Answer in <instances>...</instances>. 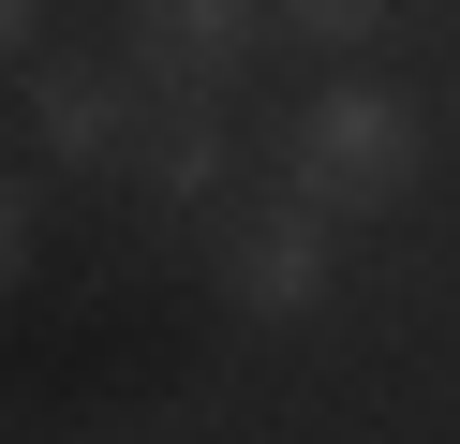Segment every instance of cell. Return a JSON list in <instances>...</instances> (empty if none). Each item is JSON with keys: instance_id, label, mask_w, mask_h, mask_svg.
Here are the masks:
<instances>
[{"instance_id": "1", "label": "cell", "mask_w": 460, "mask_h": 444, "mask_svg": "<svg viewBox=\"0 0 460 444\" xmlns=\"http://www.w3.org/2000/svg\"><path fill=\"white\" fill-rule=\"evenodd\" d=\"M430 178V118L386 74H327L312 104H282V193H312L327 222H386Z\"/></svg>"}, {"instance_id": "2", "label": "cell", "mask_w": 460, "mask_h": 444, "mask_svg": "<svg viewBox=\"0 0 460 444\" xmlns=\"http://www.w3.org/2000/svg\"><path fill=\"white\" fill-rule=\"evenodd\" d=\"M208 282L238 296L252 326H312V311L341 296V222H327L312 193H268V207H238V222L208 237Z\"/></svg>"}, {"instance_id": "3", "label": "cell", "mask_w": 460, "mask_h": 444, "mask_svg": "<svg viewBox=\"0 0 460 444\" xmlns=\"http://www.w3.org/2000/svg\"><path fill=\"white\" fill-rule=\"evenodd\" d=\"M268 30H282V0H134V89L149 104H223Z\"/></svg>"}, {"instance_id": "4", "label": "cell", "mask_w": 460, "mask_h": 444, "mask_svg": "<svg viewBox=\"0 0 460 444\" xmlns=\"http://www.w3.org/2000/svg\"><path fill=\"white\" fill-rule=\"evenodd\" d=\"M134 134H149V89H134V74H90V59H45V74H31V148H45V163H75V178L119 163L134 178Z\"/></svg>"}, {"instance_id": "5", "label": "cell", "mask_w": 460, "mask_h": 444, "mask_svg": "<svg viewBox=\"0 0 460 444\" xmlns=\"http://www.w3.org/2000/svg\"><path fill=\"white\" fill-rule=\"evenodd\" d=\"M223 178H238L223 118H208V104H149V134H134V193H149V207H223Z\"/></svg>"}, {"instance_id": "6", "label": "cell", "mask_w": 460, "mask_h": 444, "mask_svg": "<svg viewBox=\"0 0 460 444\" xmlns=\"http://www.w3.org/2000/svg\"><path fill=\"white\" fill-rule=\"evenodd\" d=\"M386 15H401V0H282V30H297V45H327V59H341V45H371Z\"/></svg>"}]
</instances>
